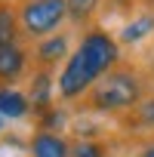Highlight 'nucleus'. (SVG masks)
<instances>
[{
	"mask_svg": "<svg viewBox=\"0 0 154 157\" xmlns=\"http://www.w3.org/2000/svg\"><path fill=\"white\" fill-rule=\"evenodd\" d=\"M3 120H6V117H3V114H0V126H3Z\"/></svg>",
	"mask_w": 154,
	"mask_h": 157,
	"instance_id": "nucleus-15",
	"label": "nucleus"
},
{
	"mask_svg": "<svg viewBox=\"0 0 154 157\" xmlns=\"http://www.w3.org/2000/svg\"><path fill=\"white\" fill-rule=\"evenodd\" d=\"M139 96H142L139 77L129 71H114V74L102 77V83H96L90 102L99 111H126L139 102Z\"/></svg>",
	"mask_w": 154,
	"mask_h": 157,
	"instance_id": "nucleus-2",
	"label": "nucleus"
},
{
	"mask_svg": "<svg viewBox=\"0 0 154 157\" xmlns=\"http://www.w3.org/2000/svg\"><path fill=\"white\" fill-rule=\"evenodd\" d=\"M49 90H52L49 74H46V71L34 74V80H31V99H34L37 108H46V105H49Z\"/></svg>",
	"mask_w": 154,
	"mask_h": 157,
	"instance_id": "nucleus-10",
	"label": "nucleus"
},
{
	"mask_svg": "<svg viewBox=\"0 0 154 157\" xmlns=\"http://www.w3.org/2000/svg\"><path fill=\"white\" fill-rule=\"evenodd\" d=\"M71 157H105V148L99 142H80L71 151Z\"/></svg>",
	"mask_w": 154,
	"mask_h": 157,
	"instance_id": "nucleus-12",
	"label": "nucleus"
},
{
	"mask_svg": "<svg viewBox=\"0 0 154 157\" xmlns=\"http://www.w3.org/2000/svg\"><path fill=\"white\" fill-rule=\"evenodd\" d=\"M117 62V43L105 31H90L80 46L68 59L62 77H59V96L62 99H77L83 96L99 77Z\"/></svg>",
	"mask_w": 154,
	"mask_h": 157,
	"instance_id": "nucleus-1",
	"label": "nucleus"
},
{
	"mask_svg": "<svg viewBox=\"0 0 154 157\" xmlns=\"http://www.w3.org/2000/svg\"><path fill=\"white\" fill-rule=\"evenodd\" d=\"M139 117H142V123H151L154 126V102H145L139 108Z\"/></svg>",
	"mask_w": 154,
	"mask_h": 157,
	"instance_id": "nucleus-13",
	"label": "nucleus"
},
{
	"mask_svg": "<svg viewBox=\"0 0 154 157\" xmlns=\"http://www.w3.org/2000/svg\"><path fill=\"white\" fill-rule=\"evenodd\" d=\"M65 49H68V40L65 37H49V40H43L40 46H37V59L43 62V65H52V62H59L62 56H65Z\"/></svg>",
	"mask_w": 154,
	"mask_h": 157,
	"instance_id": "nucleus-8",
	"label": "nucleus"
},
{
	"mask_svg": "<svg viewBox=\"0 0 154 157\" xmlns=\"http://www.w3.org/2000/svg\"><path fill=\"white\" fill-rule=\"evenodd\" d=\"M139 157H154V145H148V148H145V151H142Z\"/></svg>",
	"mask_w": 154,
	"mask_h": 157,
	"instance_id": "nucleus-14",
	"label": "nucleus"
},
{
	"mask_svg": "<svg viewBox=\"0 0 154 157\" xmlns=\"http://www.w3.org/2000/svg\"><path fill=\"white\" fill-rule=\"evenodd\" d=\"M68 16V0H28L22 6V28L28 37H46Z\"/></svg>",
	"mask_w": 154,
	"mask_h": 157,
	"instance_id": "nucleus-3",
	"label": "nucleus"
},
{
	"mask_svg": "<svg viewBox=\"0 0 154 157\" xmlns=\"http://www.w3.org/2000/svg\"><path fill=\"white\" fill-rule=\"evenodd\" d=\"M25 68V52L19 46H6L0 49V80H16Z\"/></svg>",
	"mask_w": 154,
	"mask_h": 157,
	"instance_id": "nucleus-6",
	"label": "nucleus"
},
{
	"mask_svg": "<svg viewBox=\"0 0 154 157\" xmlns=\"http://www.w3.org/2000/svg\"><path fill=\"white\" fill-rule=\"evenodd\" d=\"M13 40H16V13L0 3V49L16 46Z\"/></svg>",
	"mask_w": 154,
	"mask_h": 157,
	"instance_id": "nucleus-9",
	"label": "nucleus"
},
{
	"mask_svg": "<svg viewBox=\"0 0 154 157\" xmlns=\"http://www.w3.org/2000/svg\"><path fill=\"white\" fill-rule=\"evenodd\" d=\"M154 31V16H139V19H133L129 25H123V31H120V40L123 43H139L145 34H151Z\"/></svg>",
	"mask_w": 154,
	"mask_h": 157,
	"instance_id": "nucleus-7",
	"label": "nucleus"
},
{
	"mask_svg": "<svg viewBox=\"0 0 154 157\" xmlns=\"http://www.w3.org/2000/svg\"><path fill=\"white\" fill-rule=\"evenodd\" d=\"M31 154L34 157H71V148H68V142L62 136L43 129L31 139Z\"/></svg>",
	"mask_w": 154,
	"mask_h": 157,
	"instance_id": "nucleus-4",
	"label": "nucleus"
},
{
	"mask_svg": "<svg viewBox=\"0 0 154 157\" xmlns=\"http://www.w3.org/2000/svg\"><path fill=\"white\" fill-rule=\"evenodd\" d=\"M99 6V0H68V16L71 19H87Z\"/></svg>",
	"mask_w": 154,
	"mask_h": 157,
	"instance_id": "nucleus-11",
	"label": "nucleus"
},
{
	"mask_svg": "<svg viewBox=\"0 0 154 157\" xmlns=\"http://www.w3.org/2000/svg\"><path fill=\"white\" fill-rule=\"evenodd\" d=\"M0 114L6 120H19L28 114V99L19 90H0Z\"/></svg>",
	"mask_w": 154,
	"mask_h": 157,
	"instance_id": "nucleus-5",
	"label": "nucleus"
}]
</instances>
